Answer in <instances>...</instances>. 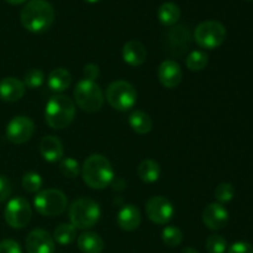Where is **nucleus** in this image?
I'll return each instance as SVG.
<instances>
[{
  "label": "nucleus",
  "mask_w": 253,
  "mask_h": 253,
  "mask_svg": "<svg viewBox=\"0 0 253 253\" xmlns=\"http://www.w3.org/2000/svg\"><path fill=\"white\" fill-rule=\"evenodd\" d=\"M20 19L22 26L27 31L32 34H42L53 24V6L46 0H31L22 7Z\"/></svg>",
  "instance_id": "nucleus-1"
},
{
  "label": "nucleus",
  "mask_w": 253,
  "mask_h": 253,
  "mask_svg": "<svg viewBox=\"0 0 253 253\" xmlns=\"http://www.w3.org/2000/svg\"><path fill=\"white\" fill-rule=\"evenodd\" d=\"M82 177L91 189H104L114 180V169L111 163L103 155H91L82 167Z\"/></svg>",
  "instance_id": "nucleus-2"
},
{
  "label": "nucleus",
  "mask_w": 253,
  "mask_h": 253,
  "mask_svg": "<svg viewBox=\"0 0 253 253\" xmlns=\"http://www.w3.org/2000/svg\"><path fill=\"white\" fill-rule=\"evenodd\" d=\"M76 116V104L67 95L52 96L46 104L44 119L47 125L53 130H63L68 127Z\"/></svg>",
  "instance_id": "nucleus-3"
},
{
  "label": "nucleus",
  "mask_w": 253,
  "mask_h": 253,
  "mask_svg": "<svg viewBox=\"0 0 253 253\" xmlns=\"http://www.w3.org/2000/svg\"><path fill=\"white\" fill-rule=\"evenodd\" d=\"M100 207L89 198H81L69 207V220L77 230H88L95 226L100 219Z\"/></svg>",
  "instance_id": "nucleus-4"
},
{
  "label": "nucleus",
  "mask_w": 253,
  "mask_h": 253,
  "mask_svg": "<svg viewBox=\"0 0 253 253\" xmlns=\"http://www.w3.org/2000/svg\"><path fill=\"white\" fill-rule=\"evenodd\" d=\"M77 105L86 113H96L104 104V94L95 82L82 79L73 91Z\"/></svg>",
  "instance_id": "nucleus-5"
},
{
  "label": "nucleus",
  "mask_w": 253,
  "mask_h": 253,
  "mask_svg": "<svg viewBox=\"0 0 253 253\" xmlns=\"http://www.w3.org/2000/svg\"><path fill=\"white\" fill-rule=\"evenodd\" d=\"M68 199L58 189H44L37 193L34 199V207L43 216H57L66 211Z\"/></svg>",
  "instance_id": "nucleus-6"
},
{
  "label": "nucleus",
  "mask_w": 253,
  "mask_h": 253,
  "mask_svg": "<svg viewBox=\"0 0 253 253\" xmlns=\"http://www.w3.org/2000/svg\"><path fill=\"white\" fill-rule=\"evenodd\" d=\"M106 100L116 110L127 111L135 106L137 101V91L128 82L116 81L106 89Z\"/></svg>",
  "instance_id": "nucleus-7"
},
{
  "label": "nucleus",
  "mask_w": 253,
  "mask_h": 253,
  "mask_svg": "<svg viewBox=\"0 0 253 253\" xmlns=\"http://www.w3.org/2000/svg\"><path fill=\"white\" fill-rule=\"evenodd\" d=\"M226 39V29L216 20H208L197 26L194 31V40L202 48L214 49L221 46Z\"/></svg>",
  "instance_id": "nucleus-8"
},
{
  "label": "nucleus",
  "mask_w": 253,
  "mask_h": 253,
  "mask_svg": "<svg viewBox=\"0 0 253 253\" xmlns=\"http://www.w3.org/2000/svg\"><path fill=\"white\" fill-rule=\"evenodd\" d=\"M32 210L29 202L22 197L9 200L4 210L5 221L12 229H24L31 221Z\"/></svg>",
  "instance_id": "nucleus-9"
},
{
  "label": "nucleus",
  "mask_w": 253,
  "mask_h": 253,
  "mask_svg": "<svg viewBox=\"0 0 253 253\" xmlns=\"http://www.w3.org/2000/svg\"><path fill=\"white\" fill-rule=\"evenodd\" d=\"M192 34L183 25L172 27L166 34V49L174 57H183L190 48Z\"/></svg>",
  "instance_id": "nucleus-10"
},
{
  "label": "nucleus",
  "mask_w": 253,
  "mask_h": 253,
  "mask_svg": "<svg viewBox=\"0 0 253 253\" xmlns=\"http://www.w3.org/2000/svg\"><path fill=\"white\" fill-rule=\"evenodd\" d=\"M35 132V124L27 116H15L7 124L5 135L10 142L15 145H21L31 140Z\"/></svg>",
  "instance_id": "nucleus-11"
},
{
  "label": "nucleus",
  "mask_w": 253,
  "mask_h": 253,
  "mask_svg": "<svg viewBox=\"0 0 253 253\" xmlns=\"http://www.w3.org/2000/svg\"><path fill=\"white\" fill-rule=\"evenodd\" d=\"M146 214L152 222L158 225H166L174 216L173 204L166 198L152 197L146 204Z\"/></svg>",
  "instance_id": "nucleus-12"
},
{
  "label": "nucleus",
  "mask_w": 253,
  "mask_h": 253,
  "mask_svg": "<svg viewBox=\"0 0 253 253\" xmlns=\"http://www.w3.org/2000/svg\"><path fill=\"white\" fill-rule=\"evenodd\" d=\"M54 240L46 230L35 229L27 235V253H54Z\"/></svg>",
  "instance_id": "nucleus-13"
},
{
  "label": "nucleus",
  "mask_w": 253,
  "mask_h": 253,
  "mask_svg": "<svg viewBox=\"0 0 253 253\" xmlns=\"http://www.w3.org/2000/svg\"><path fill=\"white\" fill-rule=\"evenodd\" d=\"M203 222L210 230H221L229 222V211L220 203H211L203 211Z\"/></svg>",
  "instance_id": "nucleus-14"
},
{
  "label": "nucleus",
  "mask_w": 253,
  "mask_h": 253,
  "mask_svg": "<svg viewBox=\"0 0 253 253\" xmlns=\"http://www.w3.org/2000/svg\"><path fill=\"white\" fill-rule=\"evenodd\" d=\"M183 72L179 64L173 59H166L158 67V79L161 84L168 89L178 86L182 82Z\"/></svg>",
  "instance_id": "nucleus-15"
},
{
  "label": "nucleus",
  "mask_w": 253,
  "mask_h": 253,
  "mask_svg": "<svg viewBox=\"0 0 253 253\" xmlns=\"http://www.w3.org/2000/svg\"><path fill=\"white\" fill-rule=\"evenodd\" d=\"M40 152H41L44 161L49 163H54L63 158V143L58 137L53 135L44 136V137H42L41 142H40Z\"/></svg>",
  "instance_id": "nucleus-16"
},
{
  "label": "nucleus",
  "mask_w": 253,
  "mask_h": 253,
  "mask_svg": "<svg viewBox=\"0 0 253 253\" xmlns=\"http://www.w3.org/2000/svg\"><path fill=\"white\" fill-rule=\"evenodd\" d=\"M25 85L20 79L7 77L0 81V99L6 103L19 101L25 94Z\"/></svg>",
  "instance_id": "nucleus-17"
},
{
  "label": "nucleus",
  "mask_w": 253,
  "mask_h": 253,
  "mask_svg": "<svg viewBox=\"0 0 253 253\" xmlns=\"http://www.w3.org/2000/svg\"><path fill=\"white\" fill-rule=\"evenodd\" d=\"M116 220L120 229H123L124 231H133L141 224V212L135 205H124L119 211Z\"/></svg>",
  "instance_id": "nucleus-18"
},
{
  "label": "nucleus",
  "mask_w": 253,
  "mask_h": 253,
  "mask_svg": "<svg viewBox=\"0 0 253 253\" xmlns=\"http://www.w3.org/2000/svg\"><path fill=\"white\" fill-rule=\"evenodd\" d=\"M123 58L128 66L140 67L147 58L145 46L138 41H128L123 48Z\"/></svg>",
  "instance_id": "nucleus-19"
},
{
  "label": "nucleus",
  "mask_w": 253,
  "mask_h": 253,
  "mask_svg": "<svg viewBox=\"0 0 253 253\" xmlns=\"http://www.w3.org/2000/svg\"><path fill=\"white\" fill-rule=\"evenodd\" d=\"M47 84L52 91L62 93L67 90L72 84V74L64 68H56L49 73Z\"/></svg>",
  "instance_id": "nucleus-20"
},
{
  "label": "nucleus",
  "mask_w": 253,
  "mask_h": 253,
  "mask_svg": "<svg viewBox=\"0 0 253 253\" xmlns=\"http://www.w3.org/2000/svg\"><path fill=\"white\" fill-rule=\"evenodd\" d=\"M78 247L83 253H101L104 241L96 232L86 231L78 236Z\"/></svg>",
  "instance_id": "nucleus-21"
},
{
  "label": "nucleus",
  "mask_w": 253,
  "mask_h": 253,
  "mask_svg": "<svg viewBox=\"0 0 253 253\" xmlns=\"http://www.w3.org/2000/svg\"><path fill=\"white\" fill-rule=\"evenodd\" d=\"M128 125L136 133L145 135L152 130V119L142 110H136L128 116Z\"/></svg>",
  "instance_id": "nucleus-22"
},
{
  "label": "nucleus",
  "mask_w": 253,
  "mask_h": 253,
  "mask_svg": "<svg viewBox=\"0 0 253 253\" xmlns=\"http://www.w3.org/2000/svg\"><path fill=\"white\" fill-rule=\"evenodd\" d=\"M157 17L160 22L165 26H173L178 22L180 17V9L177 4L167 1L160 6L157 11Z\"/></svg>",
  "instance_id": "nucleus-23"
},
{
  "label": "nucleus",
  "mask_w": 253,
  "mask_h": 253,
  "mask_svg": "<svg viewBox=\"0 0 253 253\" xmlns=\"http://www.w3.org/2000/svg\"><path fill=\"white\" fill-rule=\"evenodd\" d=\"M137 175L145 183L157 182L161 175L160 165L153 160H143L137 167Z\"/></svg>",
  "instance_id": "nucleus-24"
},
{
  "label": "nucleus",
  "mask_w": 253,
  "mask_h": 253,
  "mask_svg": "<svg viewBox=\"0 0 253 253\" xmlns=\"http://www.w3.org/2000/svg\"><path fill=\"white\" fill-rule=\"evenodd\" d=\"M53 240L57 244L66 246L77 239V229L72 224H61L54 229Z\"/></svg>",
  "instance_id": "nucleus-25"
},
{
  "label": "nucleus",
  "mask_w": 253,
  "mask_h": 253,
  "mask_svg": "<svg viewBox=\"0 0 253 253\" xmlns=\"http://www.w3.org/2000/svg\"><path fill=\"white\" fill-rule=\"evenodd\" d=\"M209 63V56L204 51H193L185 58V64L189 71L199 72L205 69Z\"/></svg>",
  "instance_id": "nucleus-26"
},
{
  "label": "nucleus",
  "mask_w": 253,
  "mask_h": 253,
  "mask_svg": "<svg viewBox=\"0 0 253 253\" xmlns=\"http://www.w3.org/2000/svg\"><path fill=\"white\" fill-rule=\"evenodd\" d=\"M162 240L167 246L177 247L183 241V232L175 226H167L162 231Z\"/></svg>",
  "instance_id": "nucleus-27"
},
{
  "label": "nucleus",
  "mask_w": 253,
  "mask_h": 253,
  "mask_svg": "<svg viewBox=\"0 0 253 253\" xmlns=\"http://www.w3.org/2000/svg\"><path fill=\"white\" fill-rule=\"evenodd\" d=\"M59 172L62 173V175L67 178L78 177L79 173H81V167H79L78 161L71 157L62 158L61 163H59Z\"/></svg>",
  "instance_id": "nucleus-28"
},
{
  "label": "nucleus",
  "mask_w": 253,
  "mask_h": 253,
  "mask_svg": "<svg viewBox=\"0 0 253 253\" xmlns=\"http://www.w3.org/2000/svg\"><path fill=\"white\" fill-rule=\"evenodd\" d=\"M24 85L25 88L30 89H37L40 86H42V84L44 83V74L43 72L40 71L37 68H32L25 74L24 77Z\"/></svg>",
  "instance_id": "nucleus-29"
},
{
  "label": "nucleus",
  "mask_w": 253,
  "mask_h": 253,
  "mask_svg": "<svg viewBox=\"0 0 253 253\" xmlns=\"http://www.w3.org/2000/svg\"><path fill=\"white\" fill-rule=\"evenodd\" d=\"M215 199L220 203V204H225L234 199L235 195V188L231 183H221L216 187L214 192Z\"/></svg>",
  "instance_id": "nucleus-30"
},
{
  "label": "nucleus",
  "mask_w": 253,
  "mask_h": 253,
  "mask_svg": "<svg viewBox=\"0 0 253 253\" xmlns=\"http://www.w3.org/2000/svg\"><path fill=\"white\" fill-rule=\"evenodd\" d=\"M22 187L29 193H37L42 187V178L39 173L29 172L22 177Z\"/></svg>",
  "instance_id": "nucleus-31"
},
{
  "label": "nucleus",
  "mask_w": 253,
  "mask_h": 253,
  "mask_svg": "<svg viewBox=\"0 0 253 253\" xmlns=\"http://www.w3.org/2000/svg\"><path fill=\"white\" fill-rule=\"evenodd\" d=\"M205 246L209 253H225L227 250V242L220 235H211L208 237Z\"/></svg>",
  "instance_id": "nucleus-32"
},
{
  "label": "nucleus",
  "mask_w": 253,
  "mask_h": 253,
  "mask_svg": "<svg viewBox=\"0 0 253 253\" xmlns=\"http://www.w3.org/2000/svg\"><path fill=\"white\" fill-rule=\"evenodd\" d=\"M12 192V185L11 182L7 177L5 175H0V203L5 202L9 199Z\"/></svg>",
  "instance_id": "nucleus-33"
},
{
  "label": "nucleus",
  "mask_w": 253,
  "mask_h": 253,
  "mask_svg": "<svg viewBox=\"0 0 253 253\" xmlns=\"http://www.w3.org/2000/svg\"><path fill=\"white\" fill-rule=\"evenodd\" d=\"M0 253H22V251L16 241L6 239L0 241Z\"/></svg>",
  "instance_id": "nucleus-34"
},
{
  "label": "nucleus",
  "mask_w": 253,
  "mask_h": 253,
  "mask_svg": "<svg viewBox=\"0 0 253 253\" xmlns=\"http://www.w3.org/2000/svg\"><path fill=\"white\" fill-rule=\"evenodd\" d=\"M227 253H253V246L249 242L239 241L230 246Z\"/></svg>",
  "instance_id": "nucleus-35"
},
{
  "label": "nucleus",
  "mask_w": 253,
  "mask_h": 253,
  "mask_svg": "<svg viewBox=\"0 0 253 253\" xmlns=\"http://www.w3.org/2000/svg\"><path fill=\"white\" fill-rule=\"evenodd\" d=\"M83 74H84V79L95 82V79H98L99 74H100L98 64H94V63L86 64L83 69Z\"/></svg>",
  "instance_id": "nucleus-36"
},
{
  "label": "nucleus",
  "mask_w": 253,
  "mask_h": 253,
  "mask_svg": "<svg viewBox=\"0 0 253 253\" xmlns=\"http://www.w3.org/2000/svg\"><path fill=\"white\" fill-rule=\"evenodd\" d=\"M5 1H7L11 5H19V4H22V2H25L26 0H5Z\"/></svg>",
  "instance_id": "nucleus-37"
},
{
  "label": "nucleus",
  "mask_w": 253,
  "mask_h": 253,
  "mask_svg": "<svg viewBox=\"0 0 253 253\" xmlns=\"http://www.w3.org/2000/svg\"><path fill=\"white\" fill-rule=\"evenodd\" d=\"M182 253H199V252H198L195 249H193V247H185Z\"/></svg>",
  "instance_id": "nucleus-38"
},
{
  "label": "nucleus",
  "mask_w": 253,
  "mask_h": 253,
  "mask_svg": "<svg viewBox=\"0 0 253 253\" xmlns=\"http://www.w3.org/2000/svg\"><path fill=\"white\" fill-rule=\"evenodd\" d=\"M84 1H86V2H90V4H95V2L100 1V0H84Z\"/></svg>",
  "instance_id": "nucleus-39"
}]
</instances>
